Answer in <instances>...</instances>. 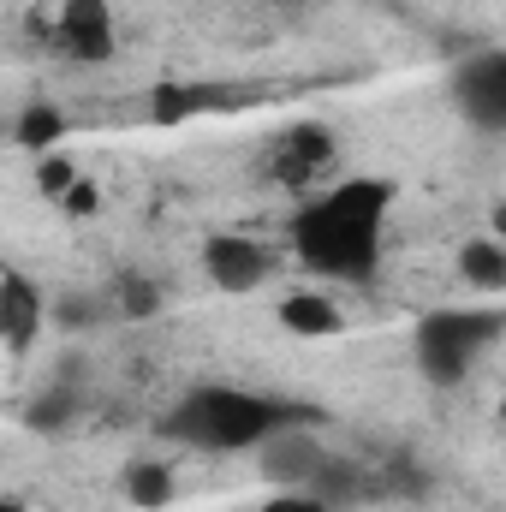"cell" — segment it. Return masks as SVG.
<instances>
[{
  "instance_id": "6da1fadb",
  "label": "cell",
  "mask_w": 506,
  "mask_h": 512,
  "mask_svg": "<svg viewBox=\"0 0 506 512\" xmlns=\"http://www.w3.org/2000/svg\"><path fill=\"white\" fill-rule=\"evenodd\" d=\"M387 209H393V185L387 179H340L322 197H310L286 239L292 256L334 286H364L381 268V233H387Z\"/></svg>"
},
{
  "instance_id": "7a4b0ae2",
  "label": "cell",
  "mask_w": 506,
  "mask_h": 512,
  "mask_svg": "<svg viewBox=\"0 0 506 512\" xmlns=\"http://www.w3.org/2000/svg\"><path fill=\"white\" fill-rule=\"evenodd\" d=\"M298 405L286 399H268V393H245V387H197L185 393L173 411H167V435L185 441V447H203V453H239V447H268L280 429H292Z\"/></svg>"
},
{
  "instance_id": "3957f363",
  "label": "cell",
  "mask_w": 506,
  "mask_h": 512,
  "mask_svg": "<svg viewBox=\"0 0 506 512\" xmlns=\"http://www.w3.org/2000/svg\"><path fill=\"white\" fill-rule=\"evenodd\" d=\"M501 334H506L501 304H441L417 322L411 352H417V370H423L429 387H459Z\"/></svg>"
},
{
  "instance_id": "277c9868",
  "label": "cell",
  "mask_w": 506,
  "mask_h": 512,
  "mask_svg": "<svg viewBox=\"0 0 506 512\" xmlns=\"http://www.w3.org/2000/svg\"><path fill=\"white\" fill-rule=\"evenodd\" d=\"M54 48L78 66L114 60V6L108 0H60L54 12Z\"/></svg>"
},
{
  "instance_id": "5b68a950",
  "label": "cell",
  "mask_w": 506,
  "mask_h": 512,
  "mask_svg": "<svg viewBox=\"0 0 506 512\" xmlns=\"http://www.w3.org/2000/svg\"><path fill=\"white\" fill-rule=\"evenodd\" d=\"M203 274H209V286L239 298V292H256L274 274V256H268V245H256L245 233H215L203 245Z\"/></svg>"
},
{
  "instance_id": "8992f818",
  "label": "cell",
  "mask_w": 506,
  "mask_h": 512,
  "mask_svg": "<svg viewBox=\"0 0 506 512\" xmlns=\"http://www.w3.org/2000/svg\"><path fill=\"white\" fill-rule=\"evenodd\" d=\"M262 471H268V483L274 489H328V477H334V459H328V447H316L310 435H292V429H280L268 447H262Z\"/></svg>"
},
{
  "instance_id": "52a82bcc",
  "label": "cell",
  "mask_w": 506,
  "mask_h": 512,
  "mask_svg": "<svg viewBox=\"0 0 506 512\" xmlns=\"http://www.w3.org/2000/svg\"><path fill=\"white\" fill-rule=\"evenodd\" d=\"M453 96L465 108V120L483 131H506V54H477L453 72Z\"/></svg>"
},
{
  "instance_id": "ba28073f",
  "label": "cell",
  "mask_w": 506,
  "mask_h": 512,
  "mask_svg": "<svg viewBox=\"0 0 506 512\" xmlns=\"http://www.w3.org/2000/svg\"><path fill=\"white\" fill-rule=\"evenodd\" d=\"M42 322H48V304H42L36 280H30L24 268H6V274H0V340H6V352L24 358V352L36 346Z\"/></svg>"
},
{
  "instance_id": "9c48e42d",
  "label": "cell",
  "mask_w": 506,
  "mask_h": 512,
  "mask_svg": "<svg viewBox=\"0 0 506 512\" xmlns=\"http://www.w3.org/2000/svg\"><path fill=\"white\" fill-rule=\"evenodd\" d=\"M280 328L298 334V340H334V334L346 328V316H340V304L322 298V292H286V304H280Z\"/></svg>"
},
{
  "instance_id": "30bf717a",
  "label": "cell",
  "mask_w": 506,
  "mask_h": 512,
  "mask_svg": "<svg viewBox=\"0 0 506 512\" xmlns=\"http://www.w3.org/2000/svg\"><path fill=\"white\" fill-rule=\"evenodd\" d=\"M459 280L477 298H501L506 292V239H465L459 245Z\"/></svg>"
},
{
  "instance_id": "8fae6325",
  "label": "cell",
  "mask_w": 506,
  "mask_h": 512,
  "mask_svg": "<svg viewBox=\"0 0 506 512\" xmlns=\"http://www.w3.org/2000/svg\"><path fill=\"white\" fill-rule=\"evenodd\" d=\"M334 161V137L322 126H292L280 137V179H304Z\"/></svg>"
},
{
  "instance_id": "7c38bea8",
  "label": "cell",
  "mask_w": 506,
  "mask_h": 512,
  "mask_svg": "<svg viewBox=\"0 0 506 512\" xmlns=\"http://www.w3.org/2000/svg\"><path fill=\"white\" fill-rule=\"evenodd\" d=\"M209 102H233V90H203V84L161 90V96H155V120H185V114H203Z\"/></svg>"
},
{
  "instance_id": "4fadbf2b",
  "label": "cell",
  "mask_w": 506,
  "mask_h": 512,
  "mask_svg": "<svg viewBox=\"0 0 506 512\" xmlns=\"http://www.w3.org/2000/svg\"><path fill=\"white\" fill-rule=\"evenodd\" d=\"M126 495L137 501V507H167V495H173V471H167V465H155V459L131 465Z\"/></svg>"
},
{
  "instance_id": "5bb4252c",
  "label": "cell",
  "mask_w": 506,
  "mask_h": 512,
  "mask_svg": "<svg viewBox=\"0 0 506 512\" xmlns=\"http://www.w3.org/2000/svg\"><path fill=\"white\" fill-rule=\"evenodd\" d=\"M60 131H66L60 108H30V114L18 120V131H12V137H18V143H24L30 155H48V149L60 143Z\"/></svg>"
},
{
  "instance_id": "9a60e30c",
  "label": "cell",
  "mask_w": 506,
  "mask_h": 512,
  "mask_svg": "<svg viewBox=\"0 0 506 512\" xmlns=\"http://www.w3.org/2000/svg\"><path fill=\"white\" fill-rule=\"evenodd\" d=\"M36 185H42V191H48V197L60 203V197H66V191L78 185V167H72L66 155H42V167H36Z\"/></svg>"
},
{
  "instance_id": "2e32d148",
  "label": "cell",
  "mask_w": 506,
  "mask_h": 512,
  "mask_svg": "<svg viewBox=\"0 0 506 512\" xmlns=\"http://www.w3.org/2000/svg\"><path fill=\"white\" fill-rule=\"evenodd\" d=\"M256 512H328V501L316 489H274Z\"/></svg>"
},
{
  "instance_id": "e0dca14e",
  "label": "cell",
  "mask_w": 506,
  "mask_h": 512,
  "mask_svg": "<svg viewBox=\"0 0 506 512\" xmlns=\"http://www.w3.org/2000/svg\"><path fill=\"white\" fill-rule=\"evenodd\" d=\"M155 304H161L155 280H126V316H149Z\"/></svg>"
},
{
  "instance_id": "ac0fdd59",
  "label": "cell",
  "mask_w": 506,
  "mask_h": 512,
  "mask_svg": "<svg viewBox=\"0 0 506 512\" xmlns=\"http://www.w3.org/2000/svg\"><path fill=\"white\" fill-rule=\"evenodd\" d=\"M60 203H66V215H90V209H96V203H102V197H96V191H90V185H84V179H78V185H72V191H66V197H60Z\"/></svg>"
},
{
  "instance_id": "d6986e66",
  "label": "cell",
  "mask_w": 506,
  "mask_h": 512,
  "mask_svg": "<svg viewBox=\"0 0 506 512\" xmlns=\"http://www.w3.org/2000/svg\"><path fill=\"white\" fill-rule=\"evenodd\" d=\"M0 512H24V501H18V495H6V501H0Z\"/></svg>"
},
{
  "instance_id": "ffe728a7",
  "label": "cell",
  "mask_w": 506,
  "mask_h": 512,
  "mask_svg": "<svg viewBox=\"0 0 506 512\" xmlns=\"http://www.w3.org/2000/svg\"><path fill=\"white\" fill-rule=\"evenodd\" d=\"M495 227H501V239H506V203H501V209H495Z\"/></svg>"
},
{
  "instance_id": "44dd1931",
  "label": "cell",
  "mask_w": 506,
  "mask_h": 512,
  "mask_svg": "<svg viewBox=\"0 0 506 512\" xmlns=\"http://www.w3.org/2000/svg\"><path fill=\"white\" fill-rule=\"evenodd\" d=\"M501 423H506V393H501Z\"/></svg>"
}]
</instances>
